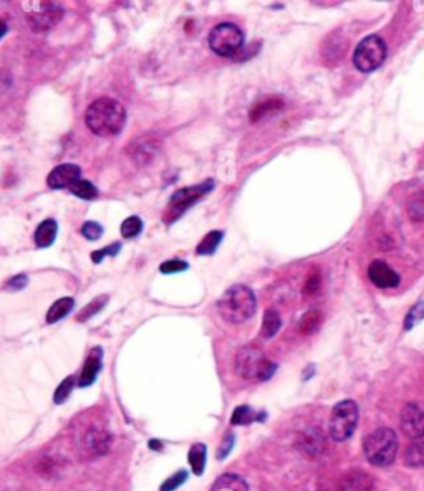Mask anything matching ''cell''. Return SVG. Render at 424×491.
<instances>
[{
	"label": "cell",
	"instance_id": "25",
	"mask_svg": "<svg viewBox=\"0 0 424 491\" xmlns=\"http://www.w3.org/2000/svg\"><path fill=\"white\" fill-rule=\"evenodd\" d=\"M322 321H323L322 313L312 309V311L305 313L302 320H300V331H302L303 334H314L316 329L320 328Z\"/></svg>",
	"mask_w": 424,
	"mask_h": 491
},
{
	"label": "cell",
	"instance_id": "8",
	"mask_svg": "<svg viewBox=\"0 0 424 491\" xmlns=\"http://www.w3.org/2000/svg\"><path fill=\"white\" fill-rule=\"evenodd\" d=\"M244 45V34L234 23H219L209 34V47L219 56H234Z\"/></svg>",
	"mask_w": 424,
	"mask_h": 491
},
{
	"label": "cell",
	"instance_id": "31",
	"mask_svg": "<svg viewBox=\"0 0 424 491\" xmlns=\"http://www.w3.org/2000/svg\"><path fill=\"white\" fill-rule=\"evenodd\" d=\"M73 386H75V379H73L72 375H70V377L65 379V381L61 382L59 387H57L55 395H53V399H55V404H63L65 400L68 399V395L72 394Z\"/></svg>",
	"mask_w": 424,
	"mask_h": 491
},
{
	"label": "cell",
	"instance_id": "28",
	"mask_svg": "<svg viewBox=\"0 0 424 491\" xmlns=\"http://www.w3.org/2000/svg\"><path fill=\"white\" fill-rule=\"evenodd\" d=\"M143 232V220L138 216L128 217L121 224V233L125 238H134Z\"/></svg>",
	"mask_w": 424,
	"mask_h": 491
},
{
	"label": "cell",
	"instance_id": "4",
	"mask_svg": "<svg viewBox=\"0 0 424 491\" xmlns=\"http://www.w3.org/2000/svg\"><path fill=\"white\" fill-rule=\"evenodd\" d=\"M236 370L244 379H259L267 381L277 370V364L269 361L259 348L245 346L236 356Z\"/></svg>",
	"mask_w": 424,
	"mask_h": 491
},
{
	"label": "cell",
	"instance_id": "36",
	"mask_svg": "<svg viewBox=\"0 0 424 491\" xmlns=\"http://www.w3.org/2000/svg\"><path fill=\"white\" fill-rule=\"evenodd\" d=\"M186 478H188V472H184V470H181V472L174 473L171 478H168V480L163 483L161 491H172V490H176L179 485H183V483L186 481Z\"/></svg>",
	"mask_w": 424,
	"mask_h": 491
},
{
	"label": "cell",
	"instance_id": "41",
	"mask_svg": "<svg viewBox=\"0 0 424 491\" xmlns=\"http://www.w3.org/2000/svg\"><path fill=\"white\" fill-rule=\"evenodd\" d=\"M150 447L153 448V450H161V448H163V443H161V441H158V440H151V441H150Z\"/></svg>",
	"mask_w": 424,
	"mask_h": 491
},
{
	"label": "cell",
	"instance_id": "10",
	"mask_svg": "<svg viewBox=\"0 0 424 491\" xmlns=\"http://www.w3.org/2000/svg\"><path fill=\"white\" fill-rule=\"evenodd\" d=\"M40 7H42L40 10L28 14V25L35 32H48L60 22L63 9L53 2H42Z\"/></svg>",
	"mask_w": 424,
	"mask_h": 491
},
{
	"label": "cell",
	"instance_id": "42",
	"mask_svg": "<svg viewBox=\"0 0 424 491\" xmlns=\"http://www.w3.org/2000/svg\"><path fill=\"white\" fill-rule=\"evenodd\" d=\"M7 34V23L3 20H0V39Z\"/></svg>",
	"mask_w": 424,
	"mask_h": 491
},
{
	"label": "cell",
	"instance_id": "14",
	"mask_svg": "<svg viewBox=\"0 0 424 491\" xmlns=\"http://www.w3.org/2000/svg\"><path fill=\"white\" fill-rule=\"evenodd\" d=\"M101 356H103V351L100 348L92 349L90 356L86 357V362L83 366V370H81V374H80V381H78V386H80V387H88V386H92V384L94 382V379H97V375H98V373H100V369H101Z\"/></svg>",
	"mask_w": 424,
	"mask_h": 491
},
{
	"label": "cell",
	"instance_id": "13",
	"mask_svg": "<svg viewBox=\"0 0 424 491\" xmlns=\"http://www.w3.org/2000/svg\"><path fill=\"white\" fill-rule=\"evenodd\" d=\"M159 151V143L154 139H138V141L131 144L130 156L134 159L136 164H146L153 163Z\"/></svg>",
	"mask_w": 424,
	"mask_h": 491
},
{
	"label": "cell",
	"instance_id": "17",
	"mask_svg": "<svg viewBox=\"0 0 424 491\" xmlns=\"http://www.w3.org/2000/svg\"><path fill=\"white\" fill-rule=\"evenodd\" d=\"M211 491H249V486L239 474L225 473L214 483Z\"/></svg>",
	"mask_w": 424,
	"mask_h": 491
},
{
	"label": "cell",
	"instance_id": "9",
	"mask_svg": "<svg viewBox=\"0 0 424 491\" xmlns=\"http://www.w3.org/2000/svg\"><path fill=\"white\" fill-rule=\"evenodd\" d=\"M399 427L413 440L424 439V402H411L399 414Z\"/></svg>",
	"mask_w": 424,
	"mask_h": 491
},
{
	"label": "cell",
	"instance_id": "18",
	"mask_svg": "<svg viewBox=\"0 0 424 491\" xmlns=\"http://www.w3.org/2000/svg\"><path fill=\"white\" fill-rule=\"evenodd\" d=\"M282 108H283L282 100H275V98L274 100H263L261 103H257V105L250 109V121L252 123L261 121V119L269 116V114L277 113V111Z\"/></svg>",
	"mask_w": 424,
	"mask_h": 491
},
{
	"label": "cell",
	"instance_id": "19",
	"mask_svg": "<svg viewBox=\"0 0 424 491\" xmlns=\"http://www.w3.org/2000/svg\"><path fill=\"white\" fill-rule=\"evenodd\" d=\"M73 306H75V301H73V298H68V296L67 298L57 300L55 303L52 304V308L48 309L47 323L53 324V323H57V321L63 320V317L67 316L70 311H72Z\"/></svg>",
	"mask_w": 424,
	"mask_h": 491
},
{
	"label": "cell",
	"instance_id": "22",
	"mask_svg": "<svg viewBox=\"0 0 424 491\" xmlns=\"http://www.w3.org/2000/svg\"><path fill=\"white\" fill-rule=\"evenodd\" d=\"M280 326H282V317H280L279 313L275 309H267L262 321V336L267 337V339L274 337L279 333Z\"/></svg>",
	"mask_w": 424,
	"mask_h": 491
},
{
	"label": "cell",
	"instance_id": "15",
	"mask_svg": "<svg viewBox=\"0 0 424 491\" xmlns=\"http://www.w3.org/2000/svg\"><path fill=\"white\" fill-rule=\"evenodd\" d=\"M336 491H373V480L365 472H350L341 478Z\"/></svg>",
	"mask_w": 424,
	"mask_h": 491
},
{
	"label": "cell",
	"instance_id": "30",
	"mask_svg": "<svg viewBox=\"0 0 424 491\" xmlns=\"http://www.w3.org/2000/svg\"><path fill=\"white\" fill-rule=\"evenodd\" d=\"M254 420H255L254 410L247 406L237 407L236 410H234L232 417H230V422H232L234 425H249V424H252Z\"/></svg>",
	"mask_w": 424,
	"mask_h": 491
},
{
	"label": "cell",
	"instance_id": "16",
	"mask_svg": "<svg viewBox=\"0 0 424 491\" xmlns=\"http://www.w3.org/2000/svg\"><path fill=\"white\" fill-rule=\"evenodd\" d=\"M59 232V224L53 218H47L35 230V243L39 249H48L57 238Z\"/></svg>",
	"mask_w": 424,
	"mask_h": 491
},
{
	"label": "cell",
	"instance_id": "6",
	"mask_svg": "<svg viewBox=\"0 0 424 491\" xmlns=\"http://www.w3.org/2000/svg\"><path fill=\"white\" fill-rule=\"evenodd\" d=\"M214 189V180H204V182L191 185V187L179 189L172 194L170 199V205H168V212L164 213V224H171V222L178 220L189 207L196 204L197 200L203 199L204 196H208Z\"/></svg>",
	"mask_w": 424,
	"mask_h": 491
},
{
	"label": "cell",
	"instance_id": "27",
	"mask_svg": "<svg viewBox=\"0 0 424 491\" xmlns=\"http://www.w3.org/2000/svg\"><path fill=\"white\" fill-rule=\"evenodd\" d=\"M86 445L92 453H105L108 450V435L103 432H92L86 435Z\"/></svg>",
	"mask_w": 424,
	"mask_h": 491
},
{
	"label": "cell",
	"instance_id": "2",
	"mask_svg": "<svg viewBox=\"0 0 424 491\" xmlns=\"http://www.w3.org/2000/svg\"><path fill=\"white\" fill-rule=\"evenodd\" d=\"M219 313L228 323H244L254 316L255 309H257V301H255L254 291L244 284H236L230 286L224 295L221 296Z\"/></svg>",
	"mask_w": 424,
	"mask_h": 491
},
{
	"label": "cell",
	"instance_id": "39",
	"mask_svg": "<svg viewBox=\"0 0 424 491\" xmlns=\"http://www.w3.org/2000/svg\"><path fill=\"white\" fill-rule=\"evenodd\" d=\"M12 85V78L10 73L6 72V70H0V94H3L7 90L10 88Z\"/></svg>",
	"mask_w": 424,
	"mask_h": 491
},
{
	"label": "cell",
	"instance_id": "5",
	"mask_svg": "<svg viewBox=\"0 0 424 491\" xmlns=\"http://www.w3.org/2000/svg\"><path fill=\"white\" fill-rule=\"evenodd\" d=\"M358 419H360V408L353 400H343L333 407L330 415V437L335 441H345L355 432Z\"/></svg>",
	"mask_w": 424,
	"mask_h": 491
},
{
	"label": "cell",
	"instance_id": "26",
	"mask_svg": "<svg viewBox=\"0 0 424 491\" xmlns=\"http://www.w3.org/2000/svg\"><path fill=\"white\" fill-rule=\"evenodd\" d=\"M70 192L75 194L77 197H80V199H85V200H93L98 197V189L94 187L90 180H83V179L77 180V182L70 187Z\"/></svg>",
	"mask_w": 424,
	"mask_h": 491
},
{
	"label": "cell",
	"instance_id": "20",
	"mask_svg": "<svg viewBox=\"0 0 424 491\" xmlns=\"http://www.w3.org/2000/svg\"><path fill=\"white\" fill-rule=\"evenodd\" d=\"M405 463L413 468L424 466V440H414L405 450Z\"/></svg>",
	"mask_w": 424,
	"mask_h": 491
},
{
	"label": "cell",
	"instance_id": "40",
	"mask_svg": "<svg viewBox=\"0 0 424 491\" xmlns=\"http://www.w3.org/2000/svg\"><path fill=\"white\" fill-rule=\"evenodd\" d=\"M232 445H234V435H228L224 440V445H222V448L219 450L221 453H217V457L224 458L229 453V450L232 448Z\"/></svg>",
	"mask_w": 424,
	"mask_h": 491
},
{
	"label": "cell",
	"instance_id": "11",
	"mask_svg": "<svg viewBox=\"0 0 424 491\" xmlns=\"http://www.w3.org/2000/svg\"><path fill=\"white\" fill-rule=\"evenodd\" d=\"M81 169L77 164H60L53 167L47 177V184L50 189H70L77 180H80Z\"/></svg>",
	"mask_w": 424,
	"mask_h": 491
},
{
	"label": "cell",
	"instance_id": "37",
	"mask_svg": "<svg viewBox=\"0 0 424 491\" xmlns=\"http://www.w3.org/2000/svg\"><path fill=\"white\" fill-rule=\"evenodd\" d=\"M119 249H121V243H113V245L105 247L103 250H97L92 253V260L93 263H101L103 258L106 257V255H110V257H114V255H118Z\"/></svg>",
	"mask_w": 424,
	"mask_h": 491
},
{
	"label": "cell",
	"instance_id": "23",
	"mask_svg": "<svg viewBox=\"0 0 424 491\" xmlns=\"http://www.w3.org/2000/svg\"><path fill=\"white\" fill-rule=\"evenodd\" d=\"M205 445L203 443H196L192 445L191 450H189V463L192 466V472L196 474H203L205 468Z\"/></svg>",
	"mask_w": 424,
	"mask_h": 491
},
{
	"label": "cell",
	"instance_id": "1",
	"mask_svg": "<svg viewBox=\"0 0 424 491\" xmlns=\"http://www.w3.org/2000/svg\"><path fill=\"white\" fill-rule=\"evenodd\" d=\"M85 123L93 134L111 138L121 133L126 123V109L113 98H100L86 109Z\"/></svg>",
	"mask_w": 424,
	"mask_h": 491
},
{
	"label": "cell",
	"instance_id": "7",
	"mask_svg": "<svg viewBox=\"0 0 424 491\" xmlns=\"http://www.w3.org/2000/svg\"><path fill=\"white\" fill-rule=\"evenodd\" d=\"M386 43L381 36L370 35L361 40L353 53V63L363 73L374 72L386 60Z\"/></svg>",
	"mask_w": 424,
	"mask_h": 491
},
{
	"label": "cell",
	"instance_id": "35",
	"mask_svg": "<svg viewBox=\"0 0 424 491\" xmlns=\"http://www.w3.org/2000/svg\"><path fill=\"white\" fill-rule=\"evenodd\" d=\"M81 235H83L85 238H88V240H98V238L103 235V227L98 224V222H85L83 225H81Z\"/></svg>",
	"mask_w": 424,
	"mask_h": 491
},
{
	"label": "cell",
	"instance_id": "21",
	"mask_svg": "<svg viewBox=\"0 0 424 491\" xmlns=\"http://www.w3.org/2000/svg\"><path fill=\"white\" fill-rule=\"evenodd\" d=\"M222 237H224V232H221V230H212V232H209L203 240L199 242V245H197V255H212L216 253L217 247L221 245Z\"/></svg>",
	"mask_w": 424,
	"mask_h": 491
},
{
	"label": "cell",
	"instance_id": "38",
	"mask_svg": "<svg viewBox=\"0 0 424 491\" xmlns=\"http://www.w3.org/2000/svg\"><path fill=\"white\" fill-rule=\"evenodd\" d=\"M27 283H28L27 275H17V276H14V278H10L9 282H7L6 288H7V290H10V291H19V290H22V288H26Z\"/></svg>",
	"mask_w": 424,
	"mask_h": 491
},
{
	"label": "cell",
	"instance_id": "33",
	"mask_svg": "<svg viewBox=\"0 0 424 491\" xmlns=\"http://www.w3.org/2000/svg\"><path fill=\"white\" fill-rule=\"evenodd\" d=\"M320 286H322V276H320V271H312L308 275L305 286H303V295L305 296H314L320 291Z\"/></svg>",
	"mask_w": 424,
	"mask_h": 491
},
{
	"label": "cell",
	"instance_id": "29",
	"mask_svg": "<svg viewBox=\"0 0 424 491\" xmlns=\"http://www.w3.org/2000/svg\"><path fill=\"white\" fill-rule=\"evenodd\" d=\"M108 303V296L106 295H103V296H98V298H94L92 303L88 304V306H85L83 309L80 311V315H78L77 320L78 321H86V320H90V317L97 315V313H100L103 306Z\"/></svg>",
	"mask_w": 424,
	"mask_h": 491
},
{
	"label": "cell",
	"instance_id": "24",
	"mask_svg": "<svg viewBox=\"0 0 424 491\" xmlns=\"http://www.w3.org/2000/svg\"><path fill=\"white\" fill-rule=\"evenodd\" d=\"M407 216L414 222L424 220V191L416 192L414 196L407 200Z\"/></svg>",
	"mask_w": 424,
	"mask_h": 491
},
{
	"label": "cell",
	"instance_id": "32",
	"mask_svg": "<svg viewBox=\"0 0 424 491\" xmlns=\"http://www.w3.org/2000/svg\"><path fill=\"white\" fill-rule=\"evenodd\" d=\"M189 268V265L184 260H178V258H172L168 260V262L161 263V267H159V271L164 275H171V273H181V271H186Z\"/></svg>",
	"mask_w": 424,
	"mask_h": 491
},
{
	"label": "cell",
	"instance_id": "12",
	"mask_svg": "<svg viewBox=\"0 0 424 491\" xmlns=\"http://www.w3.org/2000/svg\"><path fill=\"white\" fill-rule=\"evenodd\" d=\"M368 276L372 283L378 288H396L401 278L388 263L383 260H374L368 268Z\"/></svg>",
	"mask_w": 424,
	"mask_h": 491
},
{
	"label": "cell",
	"instance_id": "34",
	"mask_svg": "<svg viewBox=\"0 0 424 491\" xmlns=\"http://www.w3.org/2000/svg\"><path fill=\"white\" fill-rule=\"evenodd\" d=\"M421 320H424V301H419V303L411 308V311L407 313L405 320V329L414 328V324L419 323Z\"/></svg>",
	"mask_w": 424,
	"mask_h": 491
},
{
	"label": "cell",
	"instance_id": "3",
	"mask_svg": "<svg viewBox=\"0 0 424 491\" xmlns=\"http://www.w3.org/2000/svg\"><path fill=\"white\" fill-rule=\"evenodd\" d=\"M398 437L391 428H378L363 441L365 455L374 466H390L398 455Z\"/></svg>",
	"mask_w": 424,
	"mask_h": 491
}]
</instances>
